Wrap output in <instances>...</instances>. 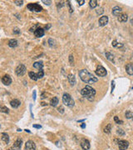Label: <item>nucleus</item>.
<instances>
[{
	"instance_id": "8fccbe9b",
	"label": "nucleus",
	"mask_w": 133,
	"mask_h": 150,
	"mask_svg": "<svg viewBox=\"0 0 133 150\" xmlns=\"http://www.w3.org/2000/svg\"><path fill=\"white\" fill-rule=\"evenodd\" d=\"M8 150H12V149H8Z\"/></svg>"
},
{
	"instance_id": "79ce46f5",
	"label": "nucleus",
	"mask_w": 133,
	"mask_h": 150,
	"mask_svg": "<svg viewBox=\"0 0 133 150\" xmlns=\"http://www.w3.org/2000/svg\"><path fill=\"white\" fill-rule=\"evenodd\" d=\"M77 2L79 3V5H83V3H85V1H84V0H77Z\"/></svg>"
},
{
	"instance_id": "de8ad7c7",
	"label": "nucleus",
	"mask_w": 133,
	"mask_h": 150,
	"mask_svg": "<svg viewBox=\"0 0 133 150\" xmlns=\"http://www.w3.org/2000/svg\"><path fill=\"white\" fill-rule=\"evenodd\" d=\"M85 127H86L85 123H82V128H85Z\"/></svg>"
},
{
	"instance_id": "c03bdc74",
	"label": "nucleus",
	"mask_w": 133,
	"mask_h": 150,
	"mask_svg": "<svg viewBox=\"0 0 133 150\" xmlns=\"http://www.w3.org/2000/svg\"><path fill=\"white\" fill-rule=\"evenodd\" d=\"M33 128H42L41 125H37V124H33Z\"/></svg>"
},
{
	"instance_id": "7c9ffc66",
	"label": "nucleus",
	"mask_w": 133,
	"mask_h": 150,
	"mask_svg": "<svg viewBox=\"0 0 133 150\" xmlns=\"http://www.w3.org/2000/svg\"><path fill=\"white\" fill-rule=\"evenodd\" d=\"M114 121H115L116 123H117V124H122V123H123V121H122V120H120L119 119H118L117 116H115V117H114Z\"/></svg>"
},
{
	"instance_id": "4c0bfd02",
	"label": "nucleus",
	"mask_w": 133,
	"mask_h": 150,
	"mask_svg": "<svg viewBox=\"0 0 133 150\" xmlns=\"http://www.w3.org/2000/svg\"><path fill=\"white\" fill-rule=\"evenodd\" d=\"M13 33H15V34H19V33H20V30L18 28H15L13 29Z\"/></svg>"
},
{
	"instance_id": "5701e85b",
	"label": "nucleus",
	"mask_w": 133,
	"mask_h": 150,
	"mask_svg": "<svg viewBox=\"0 0 133 150\" xmlns=\"http://www.w3.org/2000/svg\"><path fill=\"white\" fill-rule=\"evenodd\" d=\"M28 76L30 77V79L32 80H33V81H37V73H33V72H29L28 73Z\"/></svg>"
},
{
	"instance_id": "f3484780",
	"label": "nucleus",
	"mask_w": 133,
	"mask_h": 150,
	"mask_svg": "<svg viewBox=\"0 0 133 150\" xmlns=\"http://www.w3.org/2000/svg\"><path fill=\"white\" fill-rule=\"evenodd\" d=\"M22 143H23V140L21 138H18L15 141V143H13V148L15 149H20L21 147H22Z\"/></svg>"
},
{
	"instance_id": "aec40b11",
	"label": "nucleus",
	"mask_w": 133,
	"mask_h": 150,
	"mask_svg": "<svg viewBox=\"0 0 133 150\" xmlns=\"http://www.w3.org/2000/svg\"><path fill=\"white\" fill-rule=\"evenodd\" d=\"M33 68H37V69H43V63L42 62V61H40V62H36L33 63Z\"/></svg>"
},
{
	"instance_id": "4468645a",
	"label": "nucleus",
	"mask_w": 133,
	"mask_h": 150,
	"mask_svg": "<svg viewBox=\"0 0 133 150\" xmlns=\"http://www.w3.org/2000/svg\"><path fill=\"white\" fill-rule=\"evenodd\" d=\"M126 71L129 75H133V63H129L126 66Z\"/></svg>"
},
{
	"instance_id": "72a5a7b5",
	"label": "nucleus",
	"mask_w": 133,
	"mask_h": 150,
	"mask_svg": "<svg viewBox=\"0 0 133 150\" xmlns=\"http://www.w3.org/2000/svg\"><path fill=\"white\" fill-rule=\"evenodd\" d=\"M14 3H16V5H18V6H22L23 5V3H24V1H17V0H15L14 1Z\"/></svg>"
},
{
	"instance_id": "423d86ee",
	"label": "nucleus",
	"mask_w": 133,
	"mask_h": 150,
	"mask_svg": "<svg viewBox=\"0 0 133 150\" xmlns=\"http://www.w3.org/2000/svg\"><path fill=\"white\" fill-rule=\"evenodd\" d=\"M96 74L97 76H100V77H105L107 75V70L104 67H102V65H98L96 71H95Z\"/></svg>"
},
{
	"instance_id": "f257e3e1",
	"label": "nucleus",
	"mask_w": 133,
	"mask_h": 150,
	"mask_svg": "<svg viewBox=\"0 0 133 150\" xmlns=\"http://www.w3.org/2000/svg\"><path fill=\"white\" fill-rule=\"evenodd\" d=\"M79 77L86 83H92L98 81L97 78H96L93 74L89 73L86 69H82V70H80Z\"/></svg>"
},
{
	"instance_id": "a878e982",
	"label": "nucleus",
	"mask_w": 133,
	"mask_h": 150,
	"mask_svg": "<svg viewBox=\"0 0 133 150\" xmlns=\"http://www.w3.org/2000/svg\"><path fill=\"white\" fill-rule=\"evenodd\" d=\"M89 5H90L91 8H95L98 5L97 1H96V0H91V1L89 2Z\"/></svg>"
},
{
	"instance_id": "39448f33",
	"label": "nucleus",
	"mask_w": 133,
	"mask_h": 150,
	"mask_svg": "<svg viewBox=\"0 0 133 150\" xmlns=\"http://www.w3.org/2000/svg\"><path fill=\"white\" fill-rule=\"evenodd\" d=\"M27 72V68L24 64H19L15 69V73L18 76H24Z\"/></svg>"
},
{
	"instance_id": "393cba45",
	"label": "nucleus",
	"mask_w": 133,
	"mask_h": 150,
	"mask_svg": "<svg viewBox=\"0 0 133 150\" xmlns=\"http://www.w3.org/2000/svg\"><path fill=\"white\" fill-rule=\"evenodd\" d=\"M105 55H106L107 58L109 61H111V62H113L114 63V56H113V54H111V53H109V52H107L106 54H105Z\"/></svg>"
},
{
	"instance_id": "58836bf2",
	"label": "nucleus",
	"mask_w": 133,
	"mask_h": 150,
	"mask_svg": "<svg viewBox=\"0 0 133 150\" xmlns=\"http://www.w3.org/2000/svg\"><path fill=\"white\" fill-rule=\"evenodd\" d=\"M58 110L59 113H64V109H63L62 107L58 108Z\"/></svg>"
},
{
	"instance_id": "09e8293b",
	"label": "nucleus",
	"mask_w": 133,
	"mask_h": 150,
	"mask_svg": "<svg viewBox=\"0 0 133 150\" xmlns=\"http://www.w3.org/2000/svg\"><path fill=\"white\" fill-rule=\"evenodd\" d=\"M131 23H132V24L133 25V18H132V21H131Z\"/></svg>"
},
{
	"instance_id": "1a4fd4ad",
	"label": "nucleus",
	"mask_w": 133,
	"mask_h": 150,
	"mask_svg": "<svg viewBox=\"0 0 133 150\" xmlns=\"http://www.w3.org/2000/svg\"><path fill=\"white\" fill-rule=\"evenodd\" d=\"M81 147L84 150H88L90 149L91 145H90V142L86 138H82L81 140Z\"/></svg>"
},
{
	"instance_id": "a19ab883",
	"label": "nucleus",
	"mask_w": 133,
	"mask_h": 150,
	"mask_svg": "<svg viewBox=\"0 0 133 150\" xmlns=\"http://www.w3.org/2000/svg\"><path fill=\"white\" fill-rule=\"evenodd\" d=\"M63 6H64V3H63V2H61V3H58V8H62V7H63Z\"/></svg>"
},
{
	"instance_id": "6e6552de",
	"label": "nucleus",
	"mask_w": 133,
	"mask_h": 150,
	"mask_svg": "<svg viewBox=\"0 0 133 150\" xmlns=\"http://www.w3.org/2000/svg\"><path fill=\"white\" fill-rule=\"evenodd\" d=\"M25 149L26 150H36V144L33 141L28 140L25 144Z\"/></svg>"
},
{
	"instance_id": "4be33fe9",
	"label": "nucleus",
	"mask_w": 133,
	"mask_h": 150,
	"mask_svg": "<svg viewBox=\"0 0 133 150\" xmlns=\"http://www.w3.org/2000/svg\"><path fill=\"white\" fill-rule=\"evenodd\" d=\"M58 102H59V100H58V97H53V98H52V100H51V102H50V103H51V106L56 107L57 105H58Z\"/></svg>"
},
{
	"instance_id": "b1692460",
	"label": "nucleus",
	"mask_w": 133,
	"mask_h": 150,
	"mask_svg": "<svg viewBox=\"0 0 133 150\" xmlns=\"http://www.w3.org/2000/svg\"><path fill=\"white\" fill-rule=\"evenodd\" d=\"M111 123L107 124V125L104 128V129H103L104 133H105V134H109L110 133H111Z\"/></svg>"
},
{
	"instance_id": "6ab92c4d",
	"label": "nucleus",
	"mask_w": 133,
	"mask_h": 150,
	"mask_svg": "<svg viewBox=\"0 0 133 150\" xmlns=\"http://www.w3.org/2000/svg\"><path fill=\"white\" fill-rule=\"evenodd\" d=\"M18 41H17L16 39H10L9 41H8V46H9L10 48H16L17 46H18Z\"/></svg>"
},
{
	"instance_id": "a211bd4d",
	"label": "nucleus",
	"mask_w": 133,
	"mask_h": 150,
	"mask_svg": "<svg viewBox=\"0 0 133 150\" xmlns=\"http://www.w3.org/2000/svg\"><path fill=\"white\" fill-rule=\"evenodd\" d=\"M67 79H68V82H69V83H70L71 85H75V84H76L77 80H76L75 76L73 74H69L68 76H67Z\"/></svg>"
},
{
	"instance_id": "cd10ccee",
	"label": "nucleus",
	"mask_w": 133,
	"mask_h": 150,
	"mask_svg": "<svg viewBox=\"0 0 133 150\" xmlns=\"http://www.w3.org/2000/svg\"><path fill=\"white\" fill-rule=\"evenodd\" d=\"M0 112L4 113H9V109L6 106H0Z\"/></svg>"
},
{
	"instance_id": "2f4dec72",
	"label": "nucleus",
	"mask_w": 133,
	"mask_h": 150,
	"mask_svg": "<svg viewBox=\"0 0 133 150\" xmlns=\"http://www.w3.org/2000/svg\"><path fill=\"white\" fill-rule=\"evenodd\" d=\"M117 134L118 135H120V136H123V135H125V132L122 129H121V128H118L117 130Z\"/></svg>"
},
{
	"instance_id": "c756f323",
	"label": "nucleus",
	"mask_w": 133,
	"mask_h": 150,
	"mask_svg": "<svg viewBox=\"0 0 133 150\" xmlns=\"http://www.w3.org/2000/svg\"><path fill=\"white\" fill-rule=\"evenodd\" d=\"M125 115H126V118L127 119H132V118H133V113L131 111H126Z\"/></svg>"
},
{
	"instance_id": "412c9836",
	"label": "nucleus",
	"mask_w": 133,
	"mask_h": 150,
	"mask_svg": "<svg viewBox=\"0 0 133 150\" xmlns=\"http://www.w3.org/2000/svg\"><path fill=\"white\" fill-rule=\"evenodd\" d=\"M1 138H2V140H3L5 143H7V144L9 143V137H8V135L6 134V133H3V134H2Z\"/></svg>"
},
{
	"instance_id": "2eb2a0df",
	"label": "nucleus",
	"mask_w": 133,
	"mask_h": 150,
	"mask_svg": "<svg viewBox=\"0 0 133 150\" xmlns=\"http://www.w3.org/2000/svg\"><path fill=\"white\" fill-rule=\"evenodd\" d=\"M128 19V15L126 14H121L118 16V21L121 23H125Z\"/></svg>"
},
{
	"instance_id": "37998d69",
	"label": "nucleus",
	"mask_w": 133,
	"mask_h": 150,
	"mask_svg": "<svg viewBox=\"0 0 133 150\" xmlns=\"http://www.w3.org/2000/svg\"><path fill=\"white\" fill-rule=\"evenodd\" d=\"M114 88H115V82L112 81V82H111V93L113 92Z\"/></svg>"
},
{
	"instance_id": "ddd939ff",
	"label": "nucleus",
	"mask_w": 133,
	"mask_h": 150,
	"mask_svg": "<svg viewBox=\"0 0 133 150\" xmlns=\"http://www.w3.org/2000/svg\"><path fill=\"white\" fill-rule=\"evenodd\" d=\"M121 8L119 7V6H116V7H114L113 8H112V14L114 16H119L120 14H121Z\"/></svg>"
},
{
	"instance_id": "c85d7f7f",
	"label": "nucleus",
	"mask_w": 133,
	"mask_h": 150,
	"mask_svg": "<svg viewBox=\"0 0 133 150\" xmlns=\"http://www.w3.org/2000/svg\"><path fill=\"white\" fill-rule=\"evenodd\" d=\"M44 76V71L43 69H40V70L37 73V79H42Z\"/></svg>"
},
{
	"instance_id": "bb28decb",
	"label": "nucleus",
	"mask_w": 133,
	"mask_h": 150,
	"mask_svg": "<svg viewBox=\"0 0 133 150\" xmlns=\"http://www.w3.org/2000/svg\"><path fill=\"white\" fill-rule=\"evenodd\" d=\"M112 46H113V47H115V48H120L123 47V44L121 43H118L117 40H114V41H112Z\"/></svg>"
},
{
	"instance_id": "f704fd0d",
	"label": "nucleus",
	"mask_w": 133,
	"mask_h": 150,
	"mask_svg": "<svg viewBox=\"0 0 133 150\" xmlns=\"http://www.w3.org/2000/svg\"><path fill=\"white\" fill-rule=\"evenodd\" d=\"M103 12H104V10H103V8H99L97 10V14H103Z\"/></svg>"
},
{
	"instance_id": "7ed1b4c3",
	"label": "nucleus",
	"mask_w": 133,
	"mask_h": 150,
	"mask_svg": "<svg viewBox=\"0 0 133 150\" xmlns=\"http://www.w3.org/2000/svg\"><path fill=\"white\" fill-rule=\"evenodd\" d=\"M62 102L65 105H67L69 108H73L75 105V102L73 100V98H72V96L69 94H63L62 95Z\"/></svg>"
},
{
	"instance_id": "20e7f679",
	"label": "nucleus",
	"mask_w": 133,
	"mask_h": 150,
	"mask_svg": "<svg viewBox=\"0 0 133 150\" xmlns=\"http://www.w3.org/2000/svg\"><path fill=\"white\" fill-rule=\"evenodd\" d=\"M27 9H29L30 11L37 12V13H39V12H41L42 10H43V8H42V6H40L39 4L37 3L27 4Z\"/></svg>"
},
{
	"instance_id": "ea45409f",
	"label": "nucleus",
	"mask_w": 133,
	"mask_h": 150,
	"mask_svg": "<svg viewBox=\"0 0 133 150\" xmlns=\"http://www.w3.org/2000/svg\"><path fill=\"white\" fill-rule=\"evenodd\" d=\"M42 2H43V3H45L46 5H50L51 3H52V1H46V0H43Z\"/></svg>"
},
{
	"instance_id": "dca6fc26",
	"label": "nucleus",
	"mask_w": 133,
	"mask_h": 150,
	"mask_svg": "<svg viewBox=\"0 0 133 150\" xmlns=\"http://www.w3.org/2000/svg\"><path fill=\"white\" fill-rule=\"evenodd\" d=\"M10 104H11V106L13 108V109H18V108L20 106L21 102L18 100V99H13V100H12L11 102H10Z\"/></svg>"
},
{
	"instance_id": "f03ea898",
	"label": "nucleus",
	"mask_w": 133,
	"mask_h": 150,
	"mask_svg": "<svg viewBox=\"0 0 133 150\" xmlns=\"http://www.w3.org/2000/svg\"><path fill=\"white\" fill-rule=\"evenodd\" d=\"M81 94L89 101H93L94 97L96 95V90L91 86H86L81 90Z\"/></svg>"
},
{
	"instance_id": "49530a36",
	"label": "nucleus",
	"mask_w": 133,
	"mask_h": 150,
	"mask_svg": "<svg viewBox=\"0 0 133 150\" xmlns=\"http://www.w3.org/2000/svg\"><path fill=\"white\" fill-rule=\"evenodd\" d=\"M50 27H51V24H48V26H46V27H45V28H46V29H47V30H48V29Z\"/></svg>"
},
{
	"instance_id": "e433bc0d",
	"label": "nucleus",
	"mask_w": 133,
	"mask_h": 150,
	"mask_svg": "<svg viewBox=\"0 0 133 150\" xmlns=\"http://www.w3.org/2000/svg\"><path fill=\"white\" fill-rule=\"evenodd\" d=\"M48 43H49V46H50V47H52V46L54 45V41L52 39H50L49 40H48Z\"/></svg>"
},
{
	"instance_id": "9d476101",
	"label": "nucleus",
	"mask_w": 133,
	"mask_h": 150,
	"mask_svg": "<svg viewBox=\"0 0 133 150\" xmlns=\"http://www.w3.org/2000/svg\"><path fill=\"white\" fill-rule=\"evenodd\" d=\"M2 83H3L4 85H10L12 83V79L10 78L9 75H4L3 78H2Z\"/></svg>"
},
{
	"instance_id": "9b49d317",
	"label": "nucleus",
	"mask_w": 133,
	"mask_h": 150,
	"mask_svg": "<svg viewBox=\"0 0 133 150\" xmlns=\"http://www.w3.org/2000/svg\"><path fill=\"white\" fill-rule=\"evenodd\" d=\"M108 17L107 16H102L100 18V19H99V26H105V25L107 24V23H108Z\"/></svg>"
},
{
	"instance_id": "a18cd8bd",
	"label": "nucleus",
	"mask_w": 133,
	"mask_h": 150,
	"mask_svg": "<svg viewBox=\"0 0 133 150\" xmlns=\"http://www.w3.org/2000/svg\"><path fill=\"white\" fill-rule=\"evenodd\" d=\"M33 100H36V91H33Z\"/></svg>"
},
{
	"instance_id": "473e14b6",
	"label": "nucleus",
	"mask_w": 133,
	"mask_h": 150,
	"mask_svg": "<svg viewBox=\"0 0 133 150\" xmlns=\"http://www.w3.org/2000/svg\"><path fill=\"white\" fill-rule=\"evenodd\" d=\"M69 63H70V64L73 66V65H74V59H73V56L71 55L69 56Z\"/></svg>"
},
{
	"instance_id": "c9c22d12",
	"label": "nucleus",
	"mask_w": 133,
	"mask_h": 150,
	"mask_svg": "<svg viewBox=\"0 0 133 150\" xmlns=\"http://www.w3.org/2000/svg\"><path fill=\"white\" fill-rule=\"evenodd\" d=\"M67 5L68 6V8H69V12H70V13H73V8H72V7H71L70 2L67 1Z\"/></svg>"
},
{
	"instance_id": "0eeeda50",
	"label": "nucleus",
	"mask_w": 133,
	"mask_h": 150,
	"mask_svg": "<svg viewBox=\"0 0 133 150\" xmlns=\"http://www.w3.org/2000/svg\"><path fill=\"white\" fill-rule=\"evenodd\" d=\"M118 147L120 150H126L129 147V143L126 140H120L118 142Z\"/></svg>"
},
{
	"instance_id": "f8f14e48",
	"label": "nucleus",
	"mask_w": 133,
	"mask_h": 150,
	"mask_svg": "<svg viewBox=\"0 0 133 150\" xmlns=\"http://www.w3.org/2000/svg\"><path fill=\"white\" fill-rule=\"evenodd\" d=\"M44 33H44V29L42 28H39V27L34 31V35L37 38L43 37V36L44 35Z\"/></svg>"
}]
</instances>
